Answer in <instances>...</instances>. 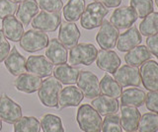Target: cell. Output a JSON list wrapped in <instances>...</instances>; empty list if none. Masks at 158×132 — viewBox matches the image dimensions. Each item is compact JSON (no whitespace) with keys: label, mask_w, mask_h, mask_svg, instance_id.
<instances>
[{"label":"cell","mask_w":158,"mask_h":132,"mask_svg":"<svg viewBox=\"0 0 158 132\" xmlns=\"http://www.w3.org/2000/svg\"><path fill=\"white\" fill-rule=\"evenodd\" d=\"M79 38H80V31L75 23L67 21L61 23L58 32V41L64 46L68 48L73 47L78 43Z\"/></svg>","instance_id":"cell-16"},{"label":"cell","mask_w":158,"mask_h":132,"mask_svg":"<svg viewBox=\"0 0 158 132\" xmlns=\"http://www.w3.org/2000/svg\"><path fill=\"white\" fill-rule=\"evenodd\" d=\"M121 58L112 50H101L98 51L96 64L101 70L114 74L121 66Z\"/></svg>","instance_id":"cell-14"},{"label":"cell","mask_w":158,"mask_h":132,"mask_svg":"<svg viewBox=\"0 0 158 132\" xmlns=\"http://www.w3.org/2000/svg\"><path fill=\"white\" fill-rule=\"evenodd\" d=\"M62 90L61 83L54 77H48L42 82L38 96L42 104L48 107H58V99Z\"/></svg>","instance_id":"cell-2"},{"label":"cell","mask_w":158,"mask_h":132,"mask_svg":"<svg viewBox=\"0 0 158 132\" xmlns=\"http://www.w3.org/2000/svg\"><path fill=\"white\" fill-rule=\"evenodd\" d=\"M140 112L135 106H122L121 107V123L122 128L127 131H136L140 119Z\"/></svg>","instance_id":"cell-20"},{"label":"cell","mask_w":158,"mask_h":132,"mask_svg":"<svg viewBox=\"0 0 158 132\" xmlns=\"http://www.w3.org/2000/svg\"><path fill=\"white\" fill-rule=\"evenodd\" d=\"M11 50L10 43L7 41L6 37L4 36L2 30H0V62H3Z\"/></svg>","instance_id":"cell-39"},{"label":"cell","mask_w":158,"mask_h":132,"mask_svg":"<svg viewBox=\"0 0 158 132\" xmlns=\"http://www.w3.org/2000/svg\"><path fill=\"white\" fill-rule=\"evenodd\" d=\"M146 47L150 51L151 54H153L158 59V35L147 37Z\"/></svg>","instance_id":"cell-40"},{"label":"cell","mask_w":158,"mask_h":132,"mask_svg":"<svg viewBox=\"0 0 158 132\" xmlns=\"http://www.w3.org/2000/svg\"><path fill=\"white\" fill-rule=\"evenodd\" d=\"M4 64L10 74H12L14 76H19L27 71L26 59L17 50V48L15 46L10 50L8 56L5 58Z\"/></svg>","instance_id":"cell-22"},{"label":"cell","mask_w":158,"mask_h":132,"mask_svg":"<svg viewBox=\"0 0 158 132\" xmlns=\"http://www.w3.org/2000/svg\"><path fill=\"white\" fill-rule=\"evenodd\" d=\"M41 128L44 132H64L61 118L52 114L43 116L41 119Z\"/></svg>","instance_id":"cell-32"},{"label":"cell","mask_w":158,"mask_h":132,"mask_svg":"<svg viewBox=\"0 0 158 132\" xmlns=\"http://www.w3.org/2000/svg\"><path fill=\"white\" fill-rule=\"evenodd\" d=\"M118 36L120 30L112 25L110 21L104 20L96 36V42L102 50H112L116 46Z\"/></svg>","instance_id":"cell-8"},{"label":"cell","mask_w":158,"mask_h":132,"mask_svg":"<svg viewBox=\"0 0 158 132\" xmlns=\"http://www.w3.org/2000/svg\"><path fill=\"white\" fill-rule=\"evenodd\" d=\"M102 132H122L121 117L117 114L105 116L102 121Z\"/></svg>","instance_id":"cell-35"},{"label":"cell","mask_w":158,"mask_h":132,"mask_svg":"<svg viewBox=\"0 0 158 132\" xmlns=\"http://www.w3.org/2000/svg\"><path fill=\"white\" fill-rule=\"evenodd\" d=\"M85 10V0H68L62 8L63 17L67 22H76Z\"/></svg>","instance_id":"cell-28"},{"label":"cell","mask_w":158,"mask_h":132,"mask_svg":"<svg viewBox=\"0 0 158 132\" xmlns=\"http://www.w3.org/2000/svg\"><path fill=\"white\" fill-rule=\"evenodd\" d=\"M95 2L103 4L107 8H116L121 5L122 0H94Z\"/></svg>","instance_id":"cell-41"},{"label":"cell","mask_w":158,"mask_h":132,"mask_svg":"<svg viewBox=\"0 0 158 132\" xmlns=\"http://www.w3.org/2000/svg\"><path fill=\"white\" fill-rule=\"evenodd\" d=\"M109 13V9L99 2H92L85 7L80 17L81 26L86 30H93L101 26L104 18Z\"/></svg>","instance_id":"cell-4"},{"label":"cell","mask_w":158,"mask_h":132,"mask_svg":"<svg viewBox=\"0 0 158 132\" xmlns=\"http://www.w3.org/2000/svg\"><path fill=\"white\" fill-rule=\"evenodd\" d=\"M80 70L76 66L61 64L57 65L56 68H53V77L61 83L65 85H72L75 84Z\"/></svg>","instance_id":"cell-24"},{"label":"cell","mask_w":158,"mask_h":132,"mask_svg":"<svg viewBox=\"0 0 158 132\" xmlns=\"http://www.w3.org/2000/svg\"><path fill=\"white\" fill-rule=\"evenodd\" d=\"M154 1H155V3H156V6L158 7V0H154Z\"/></svg>","instance_id":"cell-44"},{"label":"cell","mask_w":158,"mask_h":132,"mask_svg":"<svg viewBox=\"0 0 158 132\" xmlns=\"http://www.w3.org/2000/svg\"><path fill=\"white\" fill-rule=\"evenodd\" d=\"M1 129H2V119L0 118V131H1Z\"/></svg>","instance_id":"cell-43"},{"label":"cell","mask_w":158,"mask_h":132,"mask_svg":"<svg viewBox=\"0 0 158 132\" xmlns=\"http://www.w3.org/2000/svg\"><path fill=\"white\" fill-rule=\"evenodd\" d=\"M2 32L9 41L14 42H20L24 35V26L14 15L2 19Z\"/></svg>","instance_id":"cell-18"},{"label":"cell","mask_w":158,"mask_h":132,"mask_svg":"<svg viewBox=\"0 0 158 132\" xmlns=\"http://www.w3.org/2000/svg\"><path fill=\"white\" fill-rule=\"evenodd\" d=\"M140 81L147 91H158V62L149 59L140 66Z\"/></svg>","instance_id":"cell-11"},{"label":"cell","mask_w":158,"mask_h":132,"mask_svg":"<svg viewBox=\"0 0 158 132\" xmlns=\"http://www.w3.org/2000/svg\"><path fill=\"white\" fill-rule=\"evenodd\" d=\"M61 24L60 12L41 11L32 20V27L42 32H56Z\"/></svg>","instance_id":"cell-7"},{"label":"cell","mask_w":158,"mask_h":132,"mask_svg":"<svg viewBox=\"0 0 158 132\" xmlns=\"http://www.w3.org/2000/svg\"><path fill=\"white\" fill-rule=\"evenodd\" d=\"M146 94L138 88H128L122 92L121 104L122 106H131L139 107L144 105Z\"/></svg>","instance_id":"cell-27"},{"label":"cell","mask_w":158,"mask_h":132,"mask_svg":"<svg viewBox=\"0 0 158 132\" xmlns=\"http://www.w3.org/2000/svg\"><path fill=\"white\" fill-rule=\"evenodd\" d=\"M100 91L103 95L118 99L122 95L123 87L111 75L106 74L100 81Z\"/></svg>","instance_id":"cell-29"},{"label":"cell","mask_w":158,"mask_h":132,"mask_svg":"<svg viewBox=\"0 0 158 132\" xmlns=\"http://www.w3.org/2000/svg\"><path fill=\"white\" fill-rule=\"evenodd\" d=\"M76 120L79 128L83 132H101L103 119L91 105L83 104L79 106Z\"/></svg>","instance_id":"cell-1"},{"label":"cell","mask_w":158,"mask_h":132,"mask_svg":"<svg viewBox=\"0 0 158 132\" xmlns=\"http://www.w3.org/2000/svg\"><path fill=\"white\" fill-rule=\"evenodd\" d=\"M137 20V15L131 6H123L113 12L110 23L118 30H126L131 28Z\"/></svg>","instance_id":"cell-13"},{"label":"cell","mask_w":158,"mask_h":132,"mask_svg":"<svg viewBox=\"0 0 158 132\" xmlns=\"http://www.w3.org/2000/svg\"><path fill=\"white\" fill-rule=\"evenodd\" d=\"M127 132V131H126ZM131 132H136V131H131Z\"/></svg>","instance_id":"cell-45"},{"label":"cell","mask_w":158,"mask_h":132,"mask_svg":"<svg viewBox=\"0 0 158 132\" xmlns=\"http://www.w3.org/2000/svg\"><path fill=\"white\" fill-rule=\"evenodd\" d=\"M91 106L95 109L100 115H111L116 114L120 109L118 101L115 98H111L108 96H98L95 99H93Z\"/></svg>","instance_id":"cell-23"},{"label":"cell","mask_w":158,"mask_h":132,"mask_svg":"<svg viewBox=\"0 0 158 132\" xmlns=\"http://www.w3.org/2000/svg\"><path fill=\"white\" fill-rule=\"evenodd\" d=\"M39 8L48 12H60L63 8L62 0H37Z\"/></svg>","instance_id":"cell-36"},{"label":"cell","mask_w":158,"mask_h":132,"mask_svg":"<svg viewBox=\"0 0 158 132\" xmlns=\"http://www.w3.org/2000/svg\"><path fill=\"white\" fill-rule=\"evenodd\" d=\"M131 7L136 13L137 18L143 19L148 14L153 12V1L152 0H131Z\"/></svg>","instance_id":"cell-34"},{"label":"cell","mask_w":158,"mask_h":132,"mask_svg":"<svg viewBox=\"0 0 158 132\" xmlns=\"http://www.w3.org/2000/svg\"><path fill=\"white\" fill-rule=\"evenodd\" d=\"M84 95L78 87L67 86L62 88L58 99V107L60 110L68 106H77L83 101Z\"/></svg>","instance_id":"cell-19"},{"label":"cell","mask_w":158,"mask_h":132,"mask_svg":"<svg viewBox=\"0 0 158 132\" xmlns=\"http://www.w3.org/2000/svg\"><path fill=\"white\" fill-rule=\"evenodd\" d=\"M22 107L6 95L0 96V118L6 123L14 124L22 117Z\"/></svg>","instance_id":"cell-9"},{"label":"cell","mask_w":158,"mask_h":132,"mask_svg":"<svg viewBox=\"0 0 158 132\" xmlns=\"http://www.w3.org/2000/svg\"><path fill=\"white\" fill-rule=\"evenodd\" d=\"M115 79L122 87H138L140 85V74L137 67L123 65L114 73Z\"/></svg>","instance_id":"cell-12"},{"label":"cell","mask_w":158,"mask_h":132,"mask_svg":"<svg viewBox=\"0 0 158 132\" xmlns=\"http://www.w3.org/2000/svg\"><path fill=\"white\" fill-rule=\"evenodd\" d=\"M144 104L148 110L158 114V91H148Z\"/></svg>","instance_id":"cell-38"},{"label":"cell","mask_w":158,"mask_h":132,"mask_svg":"<svg viewBox=\"0 0 158 132\" xmlns=\"http://www.w3.org/2000/svg\"><path fill=\"white\" fill-rule=\"evenodd\" d=\"M139 33L145 37L158 35V12H152L142 19L139 24Z\"/></svg>","instance_id":"cell-30"},{"label":"cell","mask_w":158,"mask_h":132,"mask_svg":"<svg viewBox=\"0 0 158 132\" xmlns=\"http://www.w3.org/2000/svg\"><path fill=\"white\" fill-rule=\"evenodd\" d=\"M149 59H151V53L146 46H137L128 50L125 55L126 63L133 67H139Z\"/></svg>","instance_id":"cell-26"},{"label":"cell","mask_w":158,"mask_h":132,"mask_svg":"<svg viewBox=\"0 0 158 132\" xmlns=\"http://www.w3.org/2000/svg\"><path fill=\"white\" fill-rule=\"evenodd\" d=\"M26 70L40 78H46L52 74L53 64L44 55H31L26 60Z\"/></svg>","instance_id":"cell-10"},{"label":"cell","mask_w":158,"mask_h":132,"mask_svg":"<svg viewBox=\"0 0 158 132\" xmlns=\"http://www.w3.org/2000/svg\"><path fill=\"white\" fill-rule=\"evenodd\" d=\"M48 41V36L44 32L32 29L24 33L20 40V46L27 52H37L46 48Z\"/></svg>","instance_id":"cell-5"},{"label":"cell","mask_w":158,"mask_h":132,"mask_svg":"<svg viewBox=\"0 0 158 132\" xmlns=\"http://www.w3.org/2000/svg\"><path fill=\"white\" fill-rule=\"evenodd\" d=\"M42 78H40L32 73H23L19 75L17 79L14 81L15 88L26 94H33L37 92L42 85Z\"/></svg>","instance_id":"cell-21"},{"label":"cell","mask_w":158,"mask_h":132,"mask_svg":"<svg viewBox=\"0 0 158 132\" xmlns=\"http://www.w3.org/2000/svg\"><path fill=\"white\" fill-rule=\"evenodd\" d=\"M17 9V3L12 1V0H0V19L14 15Z\"/></svg>","instance_id":"cell-37"},{"label":"cell","mask_w":158,"mask_h":132,"mask_svg":"<svg viewBox=\"0 0 158 132\" xmlns=\"http://www.w3.org/2000/svg\"><path fill=\"white\" fill-rule=\"evenodd\" d=\"M46 56L53 65L66 64L68 59V52L66 47L58 41V38H52L48 41L46 50Z\"/></svg>","instance_id":"cell-17"},{"label":"cell","mask_w":158,"mask_h":132,"mask_svg":"<svg viewBox=\"0 0 158 132\" xmlns=\"http://www.w3.org/2000/svg\"><path fill=\"white\" fill-rule=\"evenodd\" d=\"M39 5L36 0H25L21 2L16 11V18L24 26H28L33 18L39 13Z\"/></svg>","instance_id":"cell-25"},{"label":"cell","mask_w":158,"mask_h":132,"mask_svg":"<svg viewBox=\"0 0 158 132\" xmlns=\"http://www.w3.org/2000/svg\"><path fill=\"white\" fill-rule=\"evenodd\" d=\"M77 87L87 99H95L100 96V82L98 77L90 71H80L76 81Z\"/></svg>","instance_id":"cell-6"},{"label":"cell","mask_w":158,"mask_h":132,"mask_svg":"<svg viewBox=\"0 0 158 132\" xmlns=\"http://www.w3.org/2000/svg\"><path fill=\"white\" fill-rule=\"evenodd\" d=\"M41 122L34 116H22L14 123V132H40Z\"/></svg>","instance_id":"cell-31"},{"label":"cell","mask_w":158,"mask_h":132,"mask_svg":"<svg viewBox=\"0 0 158 132\" xmlns=\"http://www.w3.org/2000/svg\"><path fill=\"white\" fill-rule=\"evenodd\" d=\"M98 50L92 43H77L69 50V64L89 66L96 60Z\"/></svg>","instance_id":"cell-3"},{"label":"cell","mask_w":158,"mask_h":132,"mask_svg":"<svg viewBox=\"0 0 158 132\" xmlns=\"http://www.w3.org/2000/svg\"><path fill=\"white\" fill-rule=\"evenodd\" d=\"M12 1H14V2H16V3H21V2L25 1V0H12Z\"/></svg>","instance_id":"cell-42"},{"label":"cell","mask_w":158,"mask_h":132,"mask_svg":"<svg viewBox=\"0 0 158 132\" xmlns=\"http://www.w3.org/2000/svg\"><path fill=\"white\" fill-rule=\"evenodd\" d=\"M142 42V38L138 29L135 26H131L127 29L125 33L121 34L117 41V48L122 52H127L133 47L139 46Z\"/></svg>","instance_id":"cell-15"},{"label":"cell","mask_w":158,"mask_h":132,"mask_svg":"<svg viewBox=\"0 0 158 132\" xmlns=\"http://www.w3.org/2000/svg\"><path fill=\"white\" fill-rule=\"evenodd\" d=\"M138 132H157L158 131V114L154 112H146L140 116L138 123Z\"/></svg>","instance_id":"cell-33"}]
</instances>
